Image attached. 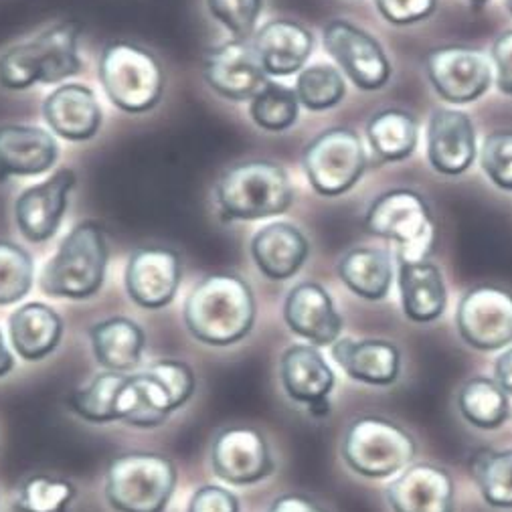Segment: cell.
<instances>
[{
	"mask_svg": "<svg viewBox=\"0 0 512 512\" xmlns=\"http://www.w3.org/2000/svg\"><path fill=\"white\" fill-rule=\"evenodd\" d=\"M33 276L31 255L11 241H0V306L23 300L33 286Z\"/></svg>",
	"mask_w": 512,
	"mask_h": 512,
	"instance_id": "74e56055",
	"label": "cell"
},
{
	"mask_svg": "<svg viewBox=\"0 0 512 512\" xmlns=\"http://www.w3.org/2000/svg\"><path fill=\"white\" fill-rule=\"evenodd\" d=\"M203 73L211 90L231 102L251 100L268 83L253 41L231 39L211 49Z\"/></svg>",
	"mask_w": 512,
	"mask_h": 512,
	"instance_id": "9a60e30c",
	"label": "cell"
},
{
	"mask_svg": "<svg viewBox=\"0 0 512 512\" xmlns=\"http://www.w3.org/2000/svg\"><path fill=\"white\" fill-rule=\"evenodd\" d=\"M308 239L290 223H270L253 235L251 255L258 270L276 282L294 278L308 258Z\"/></svg>",
	"mask_w": 512,
	"mask_h": 512,
	"instance_id": "603a6c76",
	"label": "cell"
},
{
	"mask_svg": "<svg viewBox=\"0 0 512 512\" xmlns=\"http://www.w3.org/2000/svg\"><path fill=\"white\" fill-rule=\"evenodd\" d=\"M81 25L61 21L35 39L11 47L0 55V85L7 90H27L35 83H59L81 71L77 55Z\"/></svg>",
	"mask_w": 512,
	"mask_h": 512,
	"instance_id": "7a4b0ae2",
	"label": "cell"
},
{
	"mask_svg": "<svg viewBox=\"0 0 512 512\" xmlns=\"http://www.w3.org/2000/svg\"><path fill=\"white\" fill-rule=\"evenodd\" d=\"M300 100L294 90L268 81L264 88L251 98L249 114L253 122L266 132H284L298 120Z\"/></svg>",
	"mask_w": 512,
	"mask_h": 512,
	"instance_id": "e575fe53",
	"label": "cell"
},
{
	"mask_svg": "<svg viewBox=\"0 0 512 512\" xmlns=\"http://www.w3.org/2000/svg\"><path fill=\"white\" fill-rule=\"evenodd\" d=\"M280 379L290 399L306 407L328 399L334 389V373L314 345H292L280 361Z\"/></svg>",
	"mask_w": 512,
	"mask_h": 512,
	"instance_id": "4316f807",
	"label": "cell"
},
{
	"mask_svg": "<svg viewBox=\"0 0 512 512\" xmlns=\"http://www.w3.org/2000/svg\"><path fill=\"white\" fill-rule=\"evenodd\" d=\"M187 512H239V500L229 490L209 484L193 494Z\"/></svg>",
	"mask_w": 512,
	"mask_h": 512,
	"instance_id": "b9f144b4",
	"label": "cell"
},
{
	"mask_svg": "<svg viewBox=\"0 0 512 512\" xmlns=\"http://www.w3.org/2000/svg\"><path fill=\"white\" fill-rule=\"evenodd\" d=\"M425 73L436 94L448 104H472L492 83V63L472 47L448 45L434 49L425 59Z\"/></svg>",
	"mask_w": 512,
	"mask_h": 512,
	"instance_id": "7c38bea8",
	"label": "cell"
},
{
	"mask_svg": "<svg viewBox=\"0 0 512 512\" xmlns=\"http://www.w3.org/2000/svg\"><path fill=\"white\" fill-rule=\"evenodd\" d=\"M108 243L98 221H81L61 241L41 274V290L53 298L85 300L104 286Z\"/></svg>",
	"mask_w": 512,
	"mask_h": 512,
	"instance_id": "277c9868",
	"label": "cell"
},
{
	"mask_svg": "<svg viewBox=\"0 0 512 512\" xmlns=\"http://www.w3.org/2000/svg\"><path fill=\"white\" fill-rule=\"evenodd\" d=\"M365 229L397 247V262H423L434 251L436 221L432 209L411 189H395L377 197L367 211Z\"/></svg>",
	"mask_w": 512,
	"mask_h": 512,
	"instance_id": "8992f818",
	"label": "cell"
},
{
	"mask_svg": "<svg viewBox=\"0 0 512 512\" xmlns=\"http://www.w3.org/2000/svg\"><path fill=\"white\" fill-rule=\"evenodd\" d=\"M75 498L69 480L53 476H31L19 488L15 512H67Z\"/></svg>",
	"mask_w": 512,
	"mask_h": 512,
	"instance_id": "8d00e7d4",
	"label": "cell"
},
{
	"mask_svg": "<svg viewBox=\"0 0 512 512\" xmlns=\"http://www.w3.org/2000/svg\"><path fill=\"white\" fill-rule=\"evenodd\" d=\"M492 65L496 69V88L512 96V31H506L496 37L492 43Z\"/></svg>",
	"mask_w": 512,
	"mask_h": 512,
	"instance_id": "7bdbcfd3",
	"label": "cell"
},
{
	"mask_svg": "<svg viewBox=\"0 0 512 512\" xmlns=\"http://www.w3.org/2000/svg\"><path fill=\"white\" fill-rule=\"evenodd\" d=\"M478 154L476 130L466 112L436 108L428 122V158L440 175L458 177Z\"/></svg>",
	"mask_w": 512,
	"mask_h": 512,
	"instance_id": "ac0fdd59",
	"label": "cell"
},
{
	"mask_svg": "<svg viewBox=\"0 0 512 512\" xmlns=\"http://www.w3.org/2000/svg\"><path fill=\"white\" fill-rule=\"evenodd\" d=\"M506 7H508V11H510V15H512V0H506Z\"/></svg>",
	"mask_w": 512,
	"mask_h": 512,
	"instance_id": "681fc988",
	"label": "cell"
},
{
	"mask_svg": "<svg viewBox=\"0 0 512 512\" xmlns=\"http://www.w3.org/2000/svg\"><path fill=\"white\" fill-rule=\"evenodd\" d=\"M189 332L211 347H229L243 340L255 322V298L249 284L233 274L201 280L185 300Z\"/></svg>",
	"mask_w": 512,
	"mask_h": 512,
	"instance_id": "6da1fadb",
	"label": "cell"
},
{
	"mask_svg": "<svg viewBox=\"0 0 512 512\" xmlns=\"http://www.w3.org/2000/svg\"><path fill=\"white\" fill-rule=\"evenodd\" d=\"M100 81L114 106L128 114L152 110L164 92L158 59L132 43H110L100 57Z\"/></svg>",
	"mask_w": 512,
	"mask_h": 512,
	"instance_id": "ba28073f",
	"label": "cell"
},
{
	"mask_svg": "<svg viewBox=\"0 0 512 512\" xmlns=\"http://www.w3.org/2000/svg\"><path fill=\"white\" fill-rule=\"evenodd\" d=\"M415 440L391 419L365 415L355 419L343 438V458L361 476L387 478L415 458Z\"/></svg>",
	"mask_w": 512,
	"mask_h": 512,
	"instance_id": "9c48e42d",
	"label": "cell"
},
{
	"mask_svg": "<svg viewBox=\"0 0 512 512\" xmlns=\"http://www.w3.org/2000/svg\"><path fill=\"white\" fill-rule=\"evenodd\" d=\"M197 379L181 361H158L128 375L118 399V417L134 428H156L195 393Z\"/></svg>",
	"mask_w": 512,
	"mask_h": 512,
	"instance_id": "5b68a950",
	"label": "cell"
},
{
	"mask_svg": "<svg viewBox=\"0 0 512 512\" xmlns=\"http://www.w3.org/2000/svg\"><path fill=\"white\" fill-rule=\"evenodd\" d=\"M393 512H454V480L438 464H411L385 490Z\"/></svg>",
	"mask_w": 512,
	"mask_h": 512,
	"instance_id": "d6986e66",
	"label": "cell"
},
{
	"mask_svg": "<svg viewBox=\"0 0 512 512\" xmlns=\"http://www.w3.org/2000/svg\"><path fill=\"white\" fill-rule=\"evenodd\" d=\"M458 332L476 351H500L512 343V294L496 286L468 290L456 312Z\"/></svg>",
	"mask_w": 512,
	"mask_h": 512,
	"instance_id": "4fadbf2b",
	"label": "cell"
},
{
	"mask_svg": "<svg viewBox=\"0 0 512 512\" xmlns=\"http://www.w3.org/2000/svg\"><path fill=\"white\" fill-rule=\"evenodd\" d=\"M215 197L225 221H255L286 213L294 203V189L280 164L249 160L225 170Z\"/></svg>",
	"mask_w": 512,
	"mask_h": 512,
	"instance_id": "3957f363",
	"label": "cell"
},
{
	"mask_svg": "<svg viewBox=\"0 0 512 512\" xmlns=\"http://www.w3.org/2000/svg\"><path fill=\"white\" fill-rule=\"evenodd\" d=\"M211 468L233 486L258 484L274 472L266 438L251 428H229L217 434L211 448Z\"/></svg>",
	"mask_w": 512,
	"mask_h": 512,
	"instance_id": "5bb4252c",
	"label": "cell"
},
{
	"mask_svg": "<svg viewBox=\"0 0 512 512\" xmlns=\"http://www.w3.org/2000/svg\"><path fill=\"white\" fill-rule=\"evenodd\" d=\"M47 124L65 140H90L100 132L102 108L96 94L81 83H65L43 104Z\"/></svg>",
	"mask_w": 512,
	"mask_h": 512,
	"instance_id": "7402d4cb",
	"label": "cell"
},
{
	"mask_svg": "<svg viewBox=\"0 0 512 512\" xmlns=\"http://www.w3.org/2000/svg\"><path fill=\"white\" fill-rule=\"evenodd\" d=\"M324 49L359 90H383L391 77V63L381 43L357 25L336 19L324 27Z\"/></svg>",
	"mask_w": 512,
	"mask_h": 512,
	"instance_id": "8fae6325",
	"label": "cell"
},
{
	"mask_svg": "<svg viewBox=\"0 0 512 512\" xmlns=\"http://www.w3.org/2000/svg\"><path fill=\"white\" fill-rule=\"evenodd\" d=\"M458 407L466 421L480 430H496L508 419L506 391L488 377H474L458 393Z\"/></svg>",
	"mask_w": 512,
	"mask_h": 512,
	"instance_id": "1f68e13d",
	"label": "cell"
},
{
	"mask_svg": "<svg viewBox=\"0 0 512 512\" xmlns=\"http://www.w3.org/2000/svg\"><path fill=\"white\" fill-rule=\"evenodd\" d=\"M177 488V468L152 452L114 458L106 472V500L116 512H164Z\"/></svg>",
	"mask_w": 512,
	"mask_h": 512,
	"instance_id": "52a82bcc",
	"label": "cell"
},
{
	"mask_svg": "<svg viewBox=\"0 0 512 512\" xmlns=\"http://www.w3.org/2000/svg\"><path fill=\"white\" fill-rule=\"evenodd\" d=\"M308 413H310L312 417H326V415L330 413V403H328V399H320V401L308 405Z\"/></svg>",
	"mask_w": 512,
	"mask_h": 512,
	"instance_id": "7dc6e473",
	"label": "cell"
},
{
	"mask_svg": "<svg viewBox=\"0 0 512 512\" xmlns=\"http://www.w3.org/2000/svg\"><path fill=\"white\" fill-rule=\"evenodd\" d=\"M181 278V255L175 249L142 247L128 260L126 290L138 306L158 310L175 300Z\"/></svg>",
	"mask_w": 512,
	"mask_h": 512,
	"instance_id": "2e32d148",
	"label": "cell"
},
{
	"mask_svg": "<svg viewBox=\"0 0 512 512\" xmlns=\"http://www.w3.org/2000/svg\"><path fill=\"white\" fill-rule=\"evenodd\" d=\"M207 7L233 39L249 41L264 11V0H207Z\"/></svg>",
	"mask_w": 512,
	"mask_h": 512,
	"instance_id": "f35d334b",
	"label": "cell"
},
{
	"mask_svg": "<svg viewBox=\"0 0 512 512\" xmlns=\"http://www.w3.org/2000/svg\"><path fill=\"white\" fill-rule=\"evenodd\" d=\"M367 140L379 160H405L419 142L417 118L405 110H381L367 122Z\"/></svg>",
	"mask_w": 512,
	"mask_h": 512,
	"instance_id": "4dcf8cb0",
	"label": "cell"
},
{
	"mask_svg": "<svg viewBox=\"0 0 512 512\" xmlns=\"http://www.w3.org/2000/svg\"><path fill=\"white\" fill-rule=\"evenodd\" d=\"M96 361L114 373H128L140 365L146 336L130 318L114 316L98 322L90 330Z\"/></svg>",
	"mask_w": 512,
	"mask_h": 512,
	"instance_id": "f1b7e54d",
	"label": "cell"
},
{
	"mask_svg": "<svg viewBox=\"0 0 512 512\" xmlns=\"http://www.w3.org/2000/svg\"><path fill=\"white\" fill-rule=\"evenodd\" d=\"M474 476L484 500L494 508H512V450H482Z\"/></svg>",
	"mask_w": 512,
	"mask_h": 512,
	"instance_id": "d590c367",
	"label": "cell"
},
{
	"mask_svg": "<svg viewBox=\"0 0 512 512\" xmlns=\"http://www.w3.org/2000/svg\"><path fill=\"white\" fill-rule=\"evenodd\" d=\"M379 15L391 25H413L436 13L438 0H375Z\"/></svg>",
	"mask_w": 512,
	"mask_h": 512,
	"instance_id": "60d3db41",
	"label": "cell"
},
{
	"mask_svg": "<svg viewBox=\"0 0 512 512\" xmlns=\"http://www.w3.org/2000/svg\"><path fill=\"white\" fill-rule=\"evenodd\" d=\"M253 47L268 75L298 73L314 49L312 33L300 23L278 19L266 23L253 37Z\"/></svg>",
	"mask_w": 512,
	"mask_h": 512,
	"instance_id": "cb8c5ba5",
	"label": "cell"
},
{
	"mask_svg": "<svg viewBox=\"0 0 512 512\" xmlns=\"http://www.w3.org/2000/svg\"><path fill=\"white\" fill-rule=\"evenodd\" d=\"M126 373L106 371L88 387H81L67 397V407L81 419L92 423H110L120 421L118 417V399L122 387L126 385Z\"/></svg>",
	"mask_w": 512,
	"mask_h": 512,
	"instance_id": "d6a6232c",
	"label": "cell"
},
{
	"mask_svg": "<svg viewBox=\"0 0 512 512\" xmlns=\"http://www.w3.org/2000/svg\"><path fill=\"white\" fill-rule=\"evenodd\" d=\"M470 3H472L474 7H484V5L488 3V0H470Z\"/></svg>",
	"mask_w": 512,
	"mask_h": 512,
	"instance_id": "c3c4849f",
	"label": "cell"
},
{
	"mask_svg": "<svg viewBox=\"0 0 512 512\" xmlns=\"http://www.w3.org/2000/svg\"><path fill=\"white\" fill-rule=\"evenodd\" d=\"M268 512H326V510L304 494H282L270 504Z\"/></svg>",
	"mask_w": 512,
	"mask_h": 512,
	"instance_id": "ee69618b",
	"label": "cell"
},
{
	"mask_svg": "<svg viewBox=\"0 0 512 512\" xmlns=\"http://www.w3.org/2000/svg\"><path fill=\"white\" fill-rule=\"evenodd\" d=\"M59 154L57 140L35 126H0V183L47 173Z\"/></svg>",
	"mask_w": 512,
	"mask_h": 512,
	"instance_id": "44dd1931",
	"label": "cell"
},
{
	"mask_svg": "<svg viewBox=\"0 0 512 512\" xmlns=\"http://www.w3.org/2000/svg\"><path fill=\"white\" fill-rule=\"evenodd\" d=\"M480 164L498 189L512 193V130H498L484 138Z\"/></svg>",
	"mask_w": 512,
	"mask_h": 512,
	"instance_id": "ab89813d",
	"label": "cell"
},
{
	"mask_svg": "<svg viewBox=\"0 0 512 512\" xmlns=\"http://www.w3.org/2000/svg\"><path fill=\"white\" fill-rule=\"evenodd\" d=\"M347 83L340 71L326 63H316L298 75L296 96L310 112H324L343 102Z\"/></svg>",
	"mask_w": 512,
	"mask_h": 512,
	"instance_id": "836d02e7",
	"label": "cell"
},
{
	"mask_svg": "<svg viewBox=\"0 0 512 512\" xmlns=\"http://www.w3.org/2000/svg\"><path fill=\"white\" fill-rule=\"evenodd\" d=\"M13 367H15V359H13L11 351L7 349L3 332H0V377L9 375L13 371Z\"/></svg>",
	"mask_w": 512,
	"mask_h": 512,
	"instance_id": "bcb514c9",
	"label": "cell"
},
{
	"mask_svg": "<svg viewBox=\"0 0 512 512\" xmlns=\"http://www.w3.org/2000/svg\"><path fill=\"white\" fill-rule=\"evenodd\" d=\"M399 294L405 316L411 322L428 324L438 320L448 304V288L444 276L430 260L397 262Z\"/></svg>",
	"mask_w": 512,
	"mask_h": 512,
	"instance_id": "484cf974",
	"label": "cell"
},
{
	"mask_svg": "<svg viewBox=\"0 0 512 512\" xmlns=\"http://www.w3.org/2000/svg\"><path fill=\"white\" fill-rule=\"evenodd\" d=\"M284 318L294 334L306 338L314 347L334 345L343 332V318L330 294L316 282H302L290 290Z\"/></svg>",
	"mask_w": 512,
	"mask_h": 512,
	"instance_id": "ffe728a7",
	"label": "cell"
},
{
	"mask_svg": "<svg viewBox=\"0 0 512 512\" xmlns=\"http://www.w3.org/2000/svg\"><path fill=\"white\" fill-rule=\"evenodd\" d=\"M369 158L361 136L351 128H328L304 150V170L322 197L349 193L365 175Z\"/></svg>",
	"mask_w": 512,
	"mask_h": 512,
	"instance_id": "30bf717a",
	"label": "cell"
},
{
	"mask_svg": "<svg viewBox=\"0 0 512 512\" xmlns=\"http://www.w3.org/2000/svg\"><path fill=\"white\" fill-rule=\"evenodd\" d=\"M75 183L73 170L61 168L49 181L21 193L15 203V219L27 241L41 243L55 235L69 207V193Z\"/></svg>",
	"mask_w": 512,
	"mask_h": 512,
	"instance_id": "e0dca14e",
	"label": "cell"
},
{
	"mask_svg": "<svg viewBox=\"0 0 512 512\" xmlns=\"http://www.w3.org/2000/svg\"><path fill=\"white\" fill-rule=\"evenodd\" d=\"M494 381L506 391V395H512V347L496 359Z\"/></svg>",
	"mask_w": 512,
	"mask_h": 512,
	"instance_id": "f6af8a7d",
	"label": "cell"
},
{
	"mask_svg": "<svg viewBox=\"0 0 512 512\" xmlns=\"http://www.w3.org/2000/svg\"><path fill=\"white\" fill-rule=\"evenodd\" d=\"M338 276L359 298L379 302L393 284L391 253L379 247H355L340 260Z\"/></svg>",
	"mask_w": 512,
	"mask_h": 512,
	"instance_id": "f546056e",
	"label": "cell"
},
{
	"mask_svg": "<svg viewBox=\"0 0 512 512\" xmlns=\"http://www.w3.org/2000/svg\"><path fill=\"white\" fill-rule=\"evenodd\" d=\"M332 357L351 379L367 385H391L401 373V351L381 338H340Z\"/></svg>",
	"mask_w": 512,
	"mask_h": 512,
	"instance_id": "d4e9b609",
	"label": "cell"
},
{
	"mask_svg": "<svg viewBox=\"0 0 512 512\" xmlns=\"http://www.w3.org/2000/svg\"><path fill=\"white\" fill-rule=\"evenodd\" d=\"M9 332L19 357L25 361H41L57 349L63 336V320L51 306L31 302L13 312Z\"/></svg>",
	"mask_w": 512,
	"mask_h": 512,
	"instance_id": "83f0119b",
	"label": "cell"
}]
</instances>
